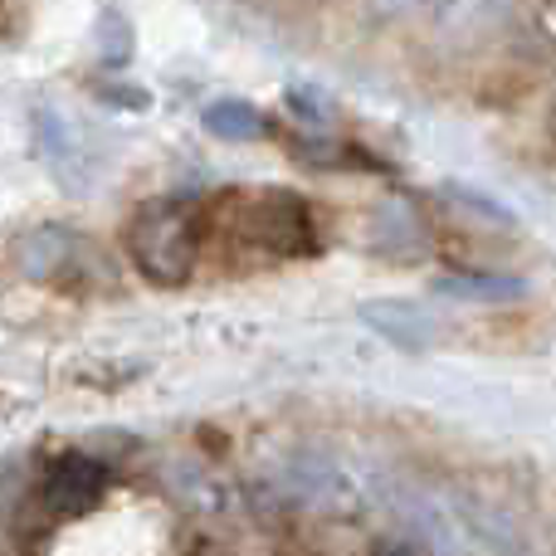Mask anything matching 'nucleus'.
Masks as SVG:
<instances>
[{"label":"nucleus","instance_id":"f03ea898","mask_svg":"<svg viewBox=\"0 0 556 556\" xmlns=\"http://www.w3.org/2000/svg\"><path fill=\"white\" fill-rule=\"evenodd\" d=\"M362 323L376 327L386 342L405 346V352H425L430 346V317L415 303H401V298H371L362 307Z\"/></svg>","mask_w":556,"mask_h":556},{"label":"nucleus","instance_id":"6e6552de","mask_svg":"<svg viewBox=\"0 0 556 556\" xmlns=\"http://www.w3.org/2000/svg\"><path fill=\"white\" fill-rule=\"evenodd\" d=\"M108 98H113V103H127V108H147V103H152V93H147V88H113Z\"/></svg>","mask_w":556,"mask_h":556},{"label":"nucleus","instance_id":"f257e3e1","mask_svg":"<svg viewBox=\"0 0 556 556\" xmlns=\"http://www.w3.org/2000/svg\"><path fill=\"white\" fill-rule=\"evenodd\" d=\"M127 244H132V260L142 264V274L152 283H181L195 264V225H191V205L186 201H156L142 205V215L127 230Z\"/></svg>","mask_w":556,"mask_h":556},{"label":"nucleus","instance_id":"20e7f679","mask_svg":"<svg viewBox=\"0 0 556 556\" xmlns=\"http://www.w3.org/2000/svg\"><path fill=\"white\" fill-rule=\"evenodd\" d=\"M205 127L215 137H230V142H250V137L264 132V113L244 98H220V103L205 108Z\"/></svg>","mask_w":556,"mask_h":556},{"label":"nucleus","instance_id":"423d86ee","mask_svg":"<svg viewBox=\"0 0 556 556\" xmlns=\"http://www.w3.org/2000/svg\"><path fill=\"white\" fill-rule=\"evenodd\" d=\"M98 29H103V54H108V64H123V59L132 54V35H127L123 15H117V10H103Z\"/></svg>","mask_w":556,"mask_h":556},{"label":"nucleus","instance_id":"0eeeda50","mask_svg":"<svg viewBox=\"0 0 556 556\" xmlns=\"http://www.w3.org/2000/svg\"><path fill=\"white\" fill-rule=\"evenodd\" d=\"M444 195H450V201H464V205H469V211L489 215V220H498V225H513V211H508V205L489 201V195H473L469 186H444Z\"/></svg>","mask_w":556,"mask_h":556},{"label":"nucleus","instance_id":"7ed1b4c3","mask_svg":"<svg viewBox=\"0 0 556 556\" xmlns=\"http://www.w3.org/2000/svg\"><path fill=\"white\" fill-rule=\"evenodd\" d=\"M98 483H103V469L93 459H59L49 473V503L64 513L88 508L98 498Z\"/></svg>","mask_w":556,"mask_h":556},{"label":"nucleus","instance_id":"39448f33","mask_svg":"<svg viewBox=\"0 0 556 556\" xmlns=\"http://www.w3.org/2000/svg\"><path fill=\"white\" fill-rule=\"evenodd\" d=\"M440 293L450 298H473V303H513V298L528 293L522 278H489V274H473V278H440Z\"/></svg>","mask_w":556,"mask_h":556}]
</instances>
